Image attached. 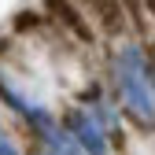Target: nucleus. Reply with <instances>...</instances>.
Instances as JSON below:
<instances>
[{"label": "nucleus", "mask_w": 155, "mask_h": 155, "mask_svg": "<svg viewBox=\"0 0 155 155\" xmlns=\"http://www.w3.org/2000/svg\"><path fill=\"white\" fill-rule=\"evenodd\" d=\"M118 89H122L126 107L137 114V118L155 122V96H151V89H148V81H144V74H140V59H137V52H126L122 70H118Z\"/></svg>", "instance_id": "1"}, {"label": "nucleus", "mask_w": 155, "mask_h": 155, "mask_svg": "<svg viewBox=\"0 0 155 155\" xmlns=\"http://www.w3.org/2000/svg\"><path fill=\"white\" fill-rule=\"evenodd\" d=\"M67 133L74 137V144L81 148L85 155H107V133L104 126L85 111H70L67 114Z\"/></svg>", "instance_id": "2"}, {"label": "nucleus", "mask_w": 155, "mask_h": 155, "mask_svg": "<svg viewBox=\"0 0 155 155\" xmlns=\"http://www.w3.org/2000/svg\"><path fill=\"white\" fill-rule=\"evenodd\" d=\"M81 4H85V11L96 18V26L104 33H111V37L126 33V8H122V0H81Z\"/></svg>", "instance_id": "3"}, {"label": "nucleus", "mask_w": 155, "mask_h": 155, "mask_svg": "<svg viewBox=\"0 0 155 155\" xmlns=\"http://www.w3.org/2000/svg\"><path fill=\"white\" fill-rule=\"evenodd\" d=\"M48 8L59 15V22H67L78 37H81V41H89V37H92V26H85V22H81V15H78V11L67 4V0H48Z\"/></svg>", "instance_id": "4"}, {"label": "nucleus", "mask_w": 155, "mask_h": 155, "mask_svg": "<svg viewBox=\"0 0 155 155\" xmlns=\"http://www.w3.org/2000/svg\"><path fill=\"white\" fill-rule=\"evenodd\" d=\"M0 155H22V151H18V144H15V137H11V133H4V129H0Z\"/></svg>", "instance_id": "5"}, {"label": "nucleus", "mask_w": 155, "mask_h": 155, "mask_svg": "<svg viewBox=\"0 0 155 155\" xmlns=\"http://www.w3.org/2000/svg\"><path fill=\"white\" fill-rule=\"evenodd\" d=\"M48 155H55V151H48Z\"/></svg>", "instance_id": "6"}]
</instances>
